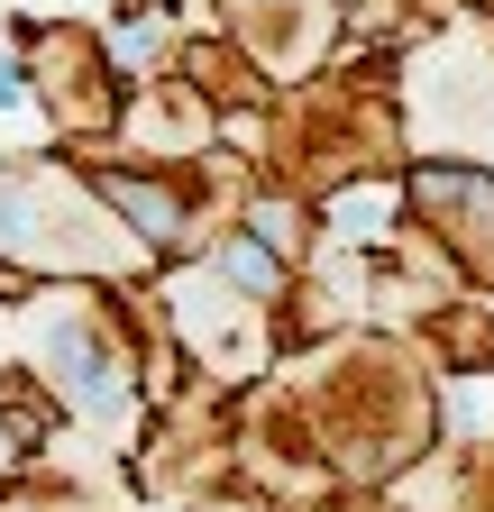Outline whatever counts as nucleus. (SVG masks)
<instances>
[{
	"label": "nucleus",
	"instance_id": "obj_1",
	"mask_svg": "<svg viewBox=\"0 0 494 512\" xmlns=\"http://www.w3.org/2000/svg\"><path fill=\"white\" fill-rule=\"evenodd\" d=\"M55 357H65V384H74V403H83V412H119V403H129V384L110 375V357H101L83 330L55 339Z\"/></svg>",
	"mask_w": 494,
	"mask_h": 512
},
{
	"label": "nucleus",
	"instance_id": "obj_2",
	"mask_svg": "<svg viewBox=\"0 0 494 512\" xmlns=\"http://www.w3.org/2000/svg\"><path fill=\"white\" fill-rule=\"evenodd\" d=\"M110 202H119V211H138V229H147V238H174V202H165V192H147V183H119Z\"/></svg>",
	"mask_w": 494,
	"mask_h": 512
},
{
	"label": "nucleus",
	"instance_id": "obj_3",
	"mask_svg": "<svg viewBox=\"0 0 494 512\" xmlns=\"http://www.w3.org/2000/svg\"><path fill=\"white\" fill-rule=\"evenodd\" d=\"M229 275H238L247 293H266V284H275V256H266V247H229Z\"/></svg>",
	"mask_w": 494,
	"mask_h": 512
},
{
	"label": "nucleus",
	"instance_id": "obj_4",
	"mask_svg": "<svg viewBox=\"0 0 494 512\" xmlns=\"http://www.w3.org/2000/svg\"><path fill=\"white\" fill-rule=\"evenodd\" d=\"M0 110H19V74H10V64H0Z\"/></svg>",
	"mask_w": 494,
	"mask_h": 512
}]
</instances>
